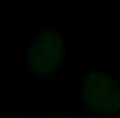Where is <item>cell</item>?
I'll list each match as a JSON object with an SVG mask.
<instances>
[{"mask_svg": "<svg viewBox=\"0 0 120 118\" xmlns=\"http://www.w3.org/2000/svg\"><path fill=\"white\" fill-rule=\"evenodd\" d=\"M53 111H54V113H57V115H58V116H59V118H71V117H68V116H66V115L64 114H62V113L60 112L58 110L55 109L54 107H53Z\"/></svg>", "mask_w": 120, "mask_h": 118, "instance_id": "obj_3", "label": "cell"}, {"mask_svg": "<svg viewBox=\"0 0 120 118\" xmlns=\"http://www.w3.org/2000/svg\"><path fill=\"white\" fill-rule=\"evenodd\" d=\"M3 116V104L0 103V118H2Z\"/></svg>", "mask_w": 120, "mask_h": 118, "instance_id": "obj_4", "label": "cell"}, {"mask_svg": "<svg viewBox=\"0 0 120 118\" xmlns=\"http://www.w3.org/2000/svg\"><path fill=\"white\" fill-rule=\"evenodd\" d=\"M66 57V43L55 27H47L36 33L25 50L26 70L38 81L49 83L57 79Z\"/></svg>", "mask_w": 120, "mask_h": 118, "instance_id": "obj_1", "label": "cell"}, {"mask_svg": "<svg viewBox=\"0 0 120 118\" xmlns=\"http://www.w3.org/2000/svg\"><path fill=\"white\" fill-rule=\"evenodd\" d=\"M82 107L100 116L120 115V82L105 71H90L78 85Z\"/></svg>", "mask_w": 120, "mask_h": 118, "instance_id": "obj_2", "label": "cell"}]
</instances>
